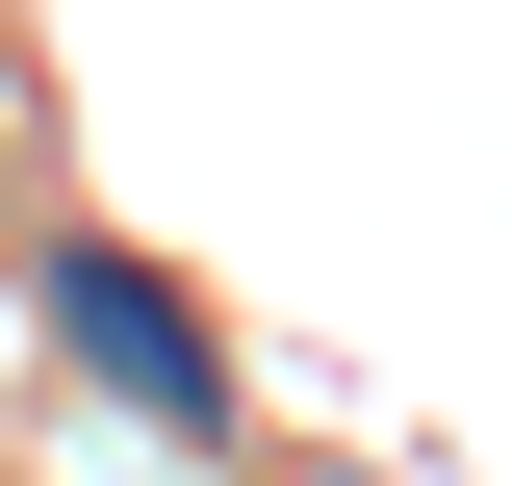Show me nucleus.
Wrapping results in <instances>:
<instances>
[{"instance_id": "nucleus-1", "label": "nucleus", "mask_w": 512, "mask_h": 486, "mask_svg": "<svg viewBox=\"0 0 512 486\" xmlns=\"http://www.w3.org/2000/svg\"><path fill=\"white\" fill-rule=\"evenodd\" d=\"M52 307H77V359H103L128 410H205V333H180V282H154V256H52Z\"/></svg>"}]
</instances>
